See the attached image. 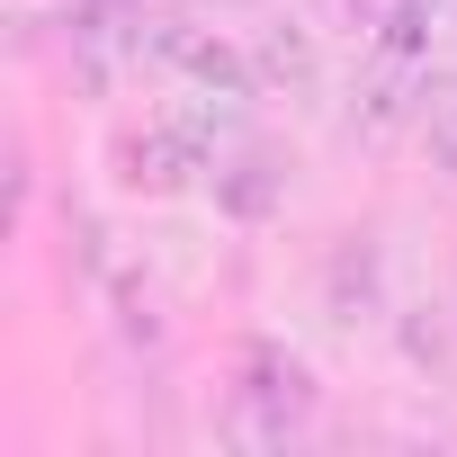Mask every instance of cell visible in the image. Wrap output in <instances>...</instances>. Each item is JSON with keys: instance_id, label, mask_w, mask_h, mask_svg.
<instances>
[{"instance_id": "obj_2", "label": "cell", "mask_w": 457, "mask_h": 457, "mask_svg": "<svg viewBox=\"0 0 457 457\" xmlns=\"http://www.w3.org/2000/svg\"><path fill=\"white\" fill-rule=\"evenodd\" d=\"M153 63H162L170 81H188V99H215V108H243V99L261 90V63H252V46L215 37V28H188V19L153 28Z\"/></svg>"}, {"instance_id": "obj_5", "label": "cell", "mask_w": 457, "mask_h": 457, "mask_svg": "<svg viewBox=\"0 0 457 457\" xmlns=\"http://www.w3.org/2000/svg\"><path fill=\"white\" fill-rule=\"evenodd\" d=\"M421 144H430V162L457 179V81H439V90H421Z\"/></svg>"}, {"instance_id": "obj_6", "label": "cell", "mask_w": 457, "mask_h": 457, "mask_svg": "<svg viewBox=\"0 0 457 457\" xmlns=\"http://www.w3.org/2000/svg\"><path fill=\"white\" fill-rule=\"evenodd\" d=\"M197 10H261V0H197Z\"/></svg>"}, {"instance_id": "obj_4", "label": "cell", "mask_w": 457, "mask_h": 457, "mask_svg": "<svg viewBox=\"0 0 457 457\" xmlns=\"http://www.w3.org/2000/svg\"><path fill=\"white\" fill-rule=\"evenodd\" d=\"M252 63H261V81H287V90H314V37L287 19V28H270L261 46H252Z\"/></svg>"}, {"instance_id": "obj_1", "label": "cell", "mask_w": 457, "mask_h": 457, "mask_svg": "<svg viewBox=\"0 0 457 457\" xmlns=\"http://www.w3.org/2000/svg\"><path fill=\"white\" fill-rule=\"evenodd\" d=\"M108 179L126 197H188L206 179V126L179 117V108H162L144 126H117L108 135Z\"/></svg>"}, {"instance_id": "obj_3", "label": "cell", "mask_w": 457, "mask_h": 457, "mask_svg": "<svg viewBox=\"0 0 457 457\" xmlns=\"http://www.w3.org/2000/svg\"><path fill=\"white\" fill-rule=\"evenodd\" d=\"M359 28H368V54H430V37L457 28V0H359Z\"/></svg>"}]
</instances>
